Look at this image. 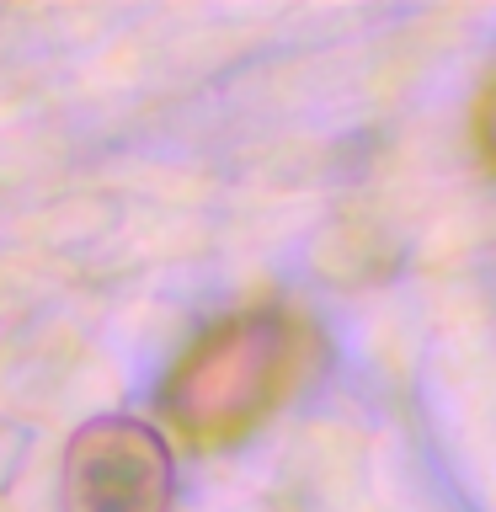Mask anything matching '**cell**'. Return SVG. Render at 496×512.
I'll return each instance as SVG.
<instances>
[{"mask_svg": "<svg viewBox=\"0 0 496 512\" xmlns=\"http://www.w3.org/2000/svg\"><path fill=\"white\" fill-rule=\"evenodd\" d=\"M64 512H166L171 507V454L155 427L102 416L70 438L59 475Z\"/></svg>", "mask_w": 496, "mask_h": 512, "instance_id": "7a4b0ae2", "label": "cell"}, {"mask_svg": "<svg viewBox=\"0 0 496 512\" xmlns=\"http://www.w3.org/2000/svg\"><path fill=\"white\" fill-rule=\"evenodd\" d=\"M272 374H278V320H224L182 358L166 406L192 432H230L246 411L262 406Z\"/></svg>", "mask_w": 496, "mask_h": 512, "instance_id": "6da1fadb", "label": "cell"}]
</instances>
